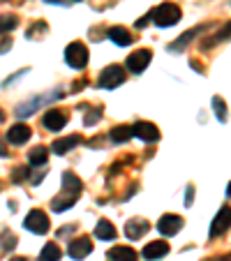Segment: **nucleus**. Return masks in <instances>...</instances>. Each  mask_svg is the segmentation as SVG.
I'll return each instance as SVG.
<instances>
[{
    "label": "nucleus",
    "mask_w": 231,
    "mask_h": 261,
    "mask_svg": "<svg viewBox=\"0 0 231 261\" xmlns=\"http://www.w3.org/2000/svg\"><path fill=\"white\" fill-rule=\"evenodd\" d=\"M65 63L74 69H84L88 65V49H86L81 42H72V44L65 49Z\"/></svg>",
    "instance_id": "obj_3"
},
{
    "label": "nucleus",
    "mask_w": 231,
    "mask_h": 261,
    "mask_svg": "<svg viewBox=\"0 0 231 261\" xmlns=\"http://www.w3.org/2000/svg\"><path fill=\"white\" fill-rule=\"evenodd\" d=\"M107 259H111V261H137L139 254L127 245H116L107 252Z\"/></svg>",
    "instance_id": "obj_15"
},
{
    "label": "nucleus",
    "mask_w": 231,
    "mask_h": 261,
    "mask_svg": "<svg viewBox=\"0 0 231 261\" xmlns=\"http://www.w3.org/2000/svg\"><path fill=\"white\" fill-rule=\"evenodd\" d=\"M16 25H19V19H16L14 14H3L0 16V33H10V30H14Z\"/></svg>",
    "instance_id": "obj_23"
},
{
    "label": "nucleus",
    "mask_w": 231,
    "mask_h": 261,
    "mask_svg": "<svg viewBox=\"0 0 231 261\" xmlns=\"http://www.w3.org/2000/svg\"><path fill=\"white\" fill-rule=\"evenodd\" d=\"M44 3H54L56 5V3H63V0H44Z\"/></svg>",
    "instance_id": "obj_34"
},
{
    "label": "nucleus",
    "mask_w": 231,
    "mask_h": 261,
    "mask_svg": "<svg viewBox=\"0 0 231 261\" xmlns=\"http://www.w3.org/2000/svg\"><path fill=\"white\" fill-rule=\"evenodd\" d=\"M132 134L134 137H139L141 141H158L160 139V129H158V125H152V123H148V120H139L137 125L132 127Z\"/></svg>",
    "instance_id": "obj_9"
},
{
    "label": "nucleus",
    "mask_w": 231,
    "mask_h": 261,
    "mask_svg": "<svg viewBox=\"0 0 231 261\" xmlns=\"http://www.w3.org/2000/svg\"><path fill=\"white\" fill-rule=\"evenodd\" d=\"M69 116L65 114V111H60V109H49L44 114V118H42V125H44L46 129H51V132H58V129H63L65 125H67Z\"/></svg>",
    "instance_id": "obj_6"
},
{
    "label": "nucleus",
    "mask_w": 231,
    "mask_h": 261,
    "mask_svg": "<svg viewBox=\"0 0 231 261\" xmlns=\"http://www.w3.org/2000/svg\"><path fill=\"white\" fill-rule=\"evenodd\" d=\"M148 229H150V224H148L146 220H137V217H134V220H130L127 224H125V236L137 241V238H141Z\"/></svg>",
    "instance_id": "obj_17"
},
{
    "label": "nucleus",
    "mask_w": 231,
    "mask_h": 261,
    "mask_svg": "<svg viewBox=\"0 0 231 261\" xmlns=\"http://www.w3.org/2000/svg\"><path fill=\"white\" fill-rule=\"evenodd\" d=\"M201 30H206V25H199L197 30H187V33L183 35V37H181V40H178V42H173V44H169V51H181V49H185V44H187V42H190L192 37H197V35L201 33Z\"/></svg>",
    "instance_id": "obj_22"
},
{
    "label": "nucleus",
    "mask_w": 231,
    "mask_h": 261,
    "mask_svg": "<svg viewBox=\"0 0 231 261\" xmlns=\"http://www.w3.org/2000/svg\"><path fill=\"white\" fill-rule=\"evenodd\" d=\"M44 30H46V23H42V21H40V23H35L33 28H30L28 33H25V37H33V40H37V35L44 33Z\"/></svg>",
    "instance_id": "obj_26"
},
{
    "label": "nucleus",
    "mask_w": 231,
    "mask_h": 261,
    "mask_svg": "<svg viewBox=\"0 0 231 261\" xmlns=\"http://www.w3.org/2000/svg\"><path fill=\"white\" fill-rule=\"evenodd\" d=\"M60 256H63V250H60L56 243H46V245L42 247L40 261H60Z\"/></svg>",
    "instance_id": "obj_21"
},
{
    "label": "nucleus",
    "mask_w": 231,
    "mask_h": 261,
    "mask_svg": "<svg viewBox=\"0 0 231 261\" xmlns=\"http://www.w3.org/2000/svg\"><path fill=\"white\" fill-rule=\"evenodd\" d=\"M0 123H5V111L0 109Z\"/></svg>",
    "instance_id": "obj_32"
},
{
    "label": "nucleus",
    "mask_w": 231,
    "mask_h": 261,
    "mask_svg": "<svg viewBox=\"0 0 231 261\" xmlns=\"http://www.w3.org/2000/svg\"><path fill=\"white\" fill-rule=\"evenodd\" d=\"M109 40L113 42V44H120V46H130L134 42L132 33H130L127 28H123V25H113V28H109Z\"/></svg>",
    "instance_id": "obj_14"
},
{
    "label": "nucleus",
    "mask_w": 231,
    "mask_h": 261,
    "mask_svg": "<svg viewBox=\"0 0 231 261\" xmlns=\"http://www.w3.org/2000/svg\"><path fill=\"white\" fill-rule=\"evenodd\" d=\"M90 252H93V243L88 241V238H74L72 243H69V247H67V254L72 256V259H84V256H88Z\"/></svg>",
    "instance_id": "obj_10"
},
{
    "label": "nucleus",
    "mask_w": 231,
    "mask_h": 261,
    "mask_svg": "<svg viewBox=\"0 0 231 261\" xmlns=\"http://www.w3.org/2000/svg\"><path fill=\"white\" fill-rule=\"evenodd\" d=\"M14 245H16V238H14V236H10V238H7V243H5V250H12Z\"/></svg>",
    "instance_id": "obj_30"
},
{
    "label": "nucleus",
    "mask_w": 231,
    "mask_h": 261,
    "mask_svg": "<svg viewBox=\"0 0 231 261\" xmlns=\"http://www.w3.org/2000/svg\"><path fill=\"white\" fill-rule=\"evenodd\" d=\"M23 227L28 229V231L40 233V236H42V233L49 231L51 222H49V217H46V213H44V211H40V208H35V211H30L28 215H25Z\"/></svg>",
    "instance_id": "obj_4"
},
{
    "label": "nucleus",
    "mask_w": 231,
    "mask_h": 261,
    "mask_svg": "<svg viewBox=\"0 0 231 261\" xmlns=\"http://www.w3.org/2000/svg\"><path fill=\"white\" fill-rule=\"evenodd\" d=\"M10 261H25L23 256H14V259H10Z\"/></svg>",
    "instance_id": "obj_33"
},
{
    "label": "nucleus",
    "mask_w": 231,
    "mask_h": 261,
    "mask_svg": "<svg viewBox=\"0 0 231 261\" xmlns=\"http://www.w3.org/2000/svg\"><path fill=\"white\" fill-rule=\"evenodd\" d=\"M181 229H183V217L171 215V213L162 215L158 222V231L162 233V236H173V233H178Z\"/></svg>",
    "instance_id": "obj_7"
},
{
    "label": "nucleus",
    "mask_w": 231,
    "mask_h": 261,
    "mask_svg": "<svg viewBox=\"0 0 231 261\" xmlns=\"http://www.w3.org/2000/svg\"><path fill=\"white\" fill-rule=\"evenodd\" d=\"M226 194H229V197H231V182H229V188H226Z\"/></svg>",
    "instance_id": "obj_35"
},
{
    "label": "nucleus",
    "mask_w": 231,
    "mask_h": 261,
    "mask_svg": "<svg viewBox=\"0 0 231 261\" xmlns=\"http://www.w3.org/2000/svg\"><path fill=\"white\" fill-rule=\"evenodd\" d=\"M0 158H7V146L3 141V137H0Z\"/></svg>",
    "instance_id": "obj_29"
},
{
    "label": "nucleus",
    "mask_w": 231,
    "mask_h": 261,
    "mask_svg": "<svg viewBox=\"0 0 231 261\" xmlns=\"http://www.w3.org/2000/svg\"><path fill=\"white\" fill-rule=\"evenodd\" d=\"M132 137L134 134H132V127H130V125H116V127L111 129V141L113 143H125Z\"/></svg>",
    "instance_id": "obj_19"
},
{
    "label": "nucleus",
    "mask_w": 231,
    "mask_h": 261,
    "mask_svg": "<svg viewBox=\"0 0 231 261\" xmlns=\"http://www.w3.org/2000/svg\"><path fill=\"white\" fill-rule=\"evenodd\" d=\"M99 116H102V109H93V114H88V116H86V118H84V125H86V127H90V125H95V123H97V118H99Z\"/></svg>",
    "instance_id": "obj_27"
},
{
    "label": "nucleus",
    "mask_w": 231,
    "mask_h": 261,
    "mask_svg": "<svg viewBox=\"0 0 231 261\" xmlns=\"http://www.w3.org/2000/svg\"><path fill=\"white\" fill-rule=\"evenodd\" d=\"M185 206H192V188L187 190V199H185Z\"/></svg>",
    "instance_id": "obj_31"
},
{
    "label": "nucleus",
    "mask_w": 231,
    "mask_h": 261,
    "mask_svg": "<svg viewBox=\"0 0 231 261\" xmlns=\"http://www.w3.org/2000/svg\"><path fill=\"white\" fill-rule=\"evenodd\" d=\"M150 58H152V54L148 49H139V51H134V54L127 56V63H125V67H127L130 72H134V74H141L143 69L150 65Z\"/></svg>",
    "instance_id": "obj_5"
},
{
    "label": "nucleus",
    "mask_w": 231,
    "mask_h": 261,
    "mask_svg": "<svg viewBox=\"0 0 231 261\" xmlns=\"http://www.w3.org/2000/svg\"><path fill=\"white\" fill-rule=\"evenodd\" d=\"M95 236L102 238V241H113L116 238V227L109 220H99L97 227H95Z\"/></svg>",
    "instance_id": "obj_18"
},
{
    "label": "nucleus",
    "mask_w": 231,
    "mask_h": 261,
    "mask_svg": "<svg viewBox=\"0 0 231 261\" xmlns=\"http://www.w3.org/2000/svg\"><path fill=\"white\" fill-rule=\"evenodd\" d=\"M150 19L155 21V25L160 28H169V25H176L181 21V7L173 5V3H162L160 7L150 12Z\"/></svg>",
    "instance_id": "obj_1"
},
{
    "label": "nucleus",
    "mask_w": 231,
    "mask_h": 261,
    "mask_svg": "<svg viewBox=\"0 0 231 261\" xmlns=\"http://www.w3.org/2000/svg\"><path fill=\"white\" fill-rule=\"evenodd\" d=\"M46 160H49V150H46L44 146H37L28 153V162L33 164V167H42V164H46Z\"/></svg>",
    "instance_id": "obj_20"
},
{
    "label": "nucleus",
    "mask_w": 231,
    "mask_h": 261,
    "mask_svg": "<svg viewBox=\"0 0 231 261\" xmlns=\"http://www.w3.org/2000/svg\"><path fill=\"white\" fill-rule=\"evenodd\" d=\"M30 127L28 125H23V123H16V125H12L10 129H7V141L10 143H14V146H21V143H25L30 139Z\"/></svg>",
    "instance_id": "obj_12"
},
{
    "label": "nucleus",
    "mask_w": 231,
    "mask_h": 261,
    "mask_svg": "<svg viewBox=\"0 0 231 261\" xmlns=\"http://www.w3.org/2000/svg\"><path fill=\"white\" fill-rule=\"evenodd\" d=\"M229 227H231V208L224 206V208H220V213L215 215V220H213V224H211V238L222 236Z\"/></svg>",
    "instance_id": "obj_8"
},
{
    "label": "nucleus",
    "mask_w": 231,
    "mask_h": 261,
    "mask_svg": "<svg viewBox=\"0 0 231 261\" xmlns=\"http://www.w3.org/2000/svg\"><path fill=\"white\" fill-rule=\"evenodd\" d=\"M7 49H12V40H10V37H5V40H3V44H0V54H5Z\"/></svg>",
    "instance_id": "obj_28"
},
{
    "label": "nucleus",
    "mask_w": 231,
    "mask_h": 261,
    "mask_svg": "<svg viewBox=\"0 0 231 261\" xmlns=\"http://www.w3.org/2000/svg\"><path fill=\"white\" fill-rule=\"evenodd\" d=\"M81 190H84V185H81L79 176L72 171H65L63 173V192H67L72 199H76L81 194Z\"/></svg>",
    "instance_id": "obj_13"
},
{
    "label": "nucleus",
    "mask_w": 231,
    "mask_h": 261,
    "mask_svg": "<svg viewBox=\"0 0 231 261\" xmlns=\"http://www.w3.org/2000/svg\"><path fill=\"white\" fill-rule=\"evenodd\" d=\"M81 141H84V139H81L79 134H72V137H65V139H56L51 148H54L56 155H65V153H69L74 146H79Z\"/></svg>",
    "instance_id": "obj_16"
},
{
    "label": "nucleus",
    "mask_w": 231,
    "mask_h": 261,
    "mask_svg": "<svg viewBox=\"0 0 231 261\" xmlns=\"http://www.w3.org/2000/svg\"><path fill=\"white\" fill-rule=\"evenodd\" d=\"M213 109H215L217 120H222V123H224V120H226V104H224V99H222V97H213Z\"/></svg>",
    "instance_id": "obj_25"
},
{
    "label": "nucleus",
    "mask_w": 231,
    "mask_h": 261,
    "mask_svg": "<svg viewBox=\"0 0 231 261\" xmlns=\"http://www.w3.org/2000/svg\"><path fill=\"white\" fill-rule=\"evenodd\" d=\"M169 254V243L167 241H155V243H148L146 247H143L141 256L148 261H155V259H162V256Z\"/></svg>",
    "instance_id": "obj_11"
},
{
    "label": "nucleus",
    "mask_w": 231,
    "mask_h": 261,
    "mask_svg": "<svg viewBox=\"0 0 231 261\" xmlns=\"http://www.w3.org/2000/svg\"><path fill=\"white\" fill-rule=\"evenodd\" d=\"M76 201V199H72V197H56L54 201H51V208H54L56 213H60V211H67V208H72V203Z\"/></svg>",
    "instance_id": "obj_24"
},
{
    "label": "nucleus",
    "mask_w": 231,
    "mask_h": 261,
    "mask_svg": "<svg viewBox=\"0 0 231 261\" xmlns=\"http://www.w3.org/2000/svg\"><path fill=\"white\" fill-rule=\"evenodd\" d=\"M125 79H127V74H125V69L120 65H109L99 74V88H104V90L118 88L120 84H125Z\"/></svg>",
    "instance_id": "obj_2"
}]
</instances>
